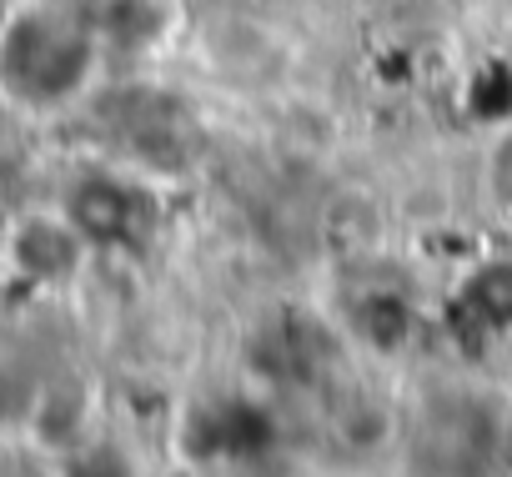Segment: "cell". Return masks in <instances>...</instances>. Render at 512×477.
<instances>
[{
    "label": "cell",
    "instance_id": "1",
    "mask_svg": "<svg viewBox=\"0 0 512 477\" xmlns=\"http://www.w3.org/2000/svg\"><path fill=\"white\" fill-rule=\"evenodd\" d=\"M86 56H91L86 41L66 21H51L46 11L11 16V26L0 31V81L36 106L71 96L86 76Z\"/></svg>",
    "mask_w": 512,
    "mask_h": 477
},
{
    "label": "cell",
    "instance_id": "2",
    "mask_svg": "<svg viewBox=\"0 0 512 477\" xmlns=\"http://www.w3.org/2000/svg\"><path fill=\"white\" fill-rule=\"evenodd\" d=\"M11 16H16V11H11V0H0V31L11 26Z\"/></svg>",
    "mask_w": 512,
    "mask_h": 477
}]
</instances>
